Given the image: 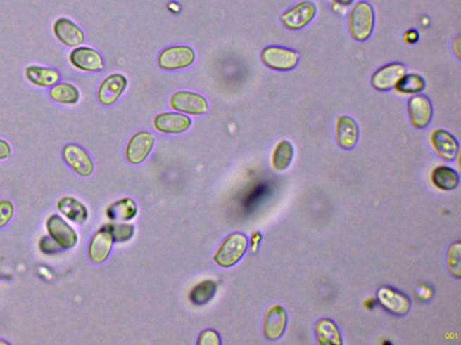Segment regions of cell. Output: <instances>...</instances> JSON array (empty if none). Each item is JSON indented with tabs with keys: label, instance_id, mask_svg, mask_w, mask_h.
<instances>
[{
	"label": "cell",
	"instance_id": "obj_27",
	"mask_svg": "<svg viewBox=\"0 0 461 345\" xmlns=\"http://www.w3.org/2000/svg\"><path fill=\"white\" fill-rule=\"evenodd\" d=\"M51 98L60 104L74 105L80 99L79 90L69 83H61L53 86L50 91Z\"/></svg>",
	"mask_w": 461,
	"mask_h": 345
},
{
	"label": "cell",
	"instance_id": "obj_6",
	"mask_svg": "<svg viewBox=\"0 0 461 345\" xmlns=\"http://www.w3.org/2000/svg\"><path fill=\"white\" fill-rule=\"evenodd\" d=\"M170 105L177 112L190 115H201L208 111V102L204 96L194 92L173 93L170 98Z\"/></svg>",
	"mask_w": 461,
	"mask_h": 345
},
{
	"label": "cell",
	"instance_id": "obj_18",
	"mask_svg": "<svg viewBox=\"0 0 461 345\" xmlns=\"http://www.w3.org/2000/svg\"><path fill=\"white\" fill-rule=\"evenodd\" d=\"M47 230L50 236L64 248L73 247L78 241V237L73 228L56 215H53L48 219Z\"/></svg>",
	"mask_w": 461,
	"mask_h": 345
},
{
	"label": "cell",
	"instance_id": "obj_38",
	"mask_svg": "<svg viewBox=\"0 0 461 345\" xmlns=\"http://www.w3.org/2000/svg\"><path fill=\"white\" fill-rule=\"evenodd\" d=\"M0 344H6V341L0 340Z\"/></svg>",
	"mask_w": 461,
	"mask_h": 345
},
{
	"label": "cell",
	"instance_id": "obj_7",
	"mask_svg": "<svg viewBox=\"0 0 461 345\" xmlns=\"http://www.w3.org/2000/svg\"><path fill=\"white\" fill-rule=\"evenodd\" d=\"M154 136L149 131H139L132 136L125 148V157L131 164L143 162L153 150Z\"/></svg>",
	"mask_w": 461,
	"mask_h": 345
},
{
	"label": "cell",
	"instance_id": "obj_17",
	"mask_svg": "<svg viewBox=\"0 0 461 345\" xmlns=\"http://www.w3.org/2000/svg\"><path fill=\"white\" fill-rule=\"evenodd\" d=\"M430 141L435 152L438 156L446 161H453L456 159L459 151L457 143L453 134L445 130H435L431 132Z\"/></svg>",
	"mask_w": 461,
	"mask_h": 345
},
{
	"label": "cell",
	"instance_id": "obj_33",
	"mask_svg": "<svg viewBox=\"0 0 461 345\" xmlns=\"http://www.w3.org/2000/svg\"><path fill=\"white\" fill-rule=\"evenodd\" d=\"M14 214V207L9 201L0 202V227L5 226Z\"/></svg>",
	"mask_w": 461,
	"mask_h": 345
},
{
	"label": "cell",
	"instance_id": "obj_5",
	"mask_svg": "<svg viewBox=\"0 0 461 345\" xmlns=\"http://www.w3.org/2000/svg\"><path fill=\"white\" fill-rule=\"evenodd\" d=\"M317 6L309 0L299 2L280 17V20L289 30H299L312 21L317 15Z\"/></svg>",
	"mask_w": 461,
	"mask_h": 345
},
{
	"label": "cell",
	"instance_id": "obj_28",
	"mask_svg": "<svg viewBox=\"0 0 461 345\" xmlns=\"http://www.w3.org/2000/svg\"><path fill=\"white\" fill-rule=\"evenodd\" d=\"M217 291V285L212 280H204L190 292V301L196 305H204L211 301Z\"/></svg>",
	"mask_w": 461,
	"mask_h": 345
},
{
	"label": "cell",
	"instance_id": "obj_13",
	"mask_svg": "<svg viewBox=\"0 0 461 345\" xmlns=\"http://www.w3.org/2000/svg\"><path fill=\"white\" fill-rule=\"evenodd\" d=\"M335 138L343 150L354 148L359 140V127L356 121L348 115L339 116L335 124Z\"/></svg>",
	"mask_w": 461,
	"mask_h": 345
},
{
	"label": "cell",
	"instance_id": "obj_4",
	"mask_svg": "<svg viewBox=\"0 0 461 345\" xmlns=\"http://www.w3.org/2000/svg\"><path fill=\"white\" fill-rule=\"evenodd\" d=\"M196 59L195 51L188 46H172L163 50L158 57V65L165 70L185 69L192 65Z\"/></svg>",
	"mask_w": 461,
	"mask_h": 345
},
{
	"label": "cell",
	"instance_id": "obj_9",
	"mask_svg": "<svg viewBox=\"0 0 461 345\" xmlns=\"http://www.w3.org/2000/svg\"><path fill=\"white\" fill-rule=\"evenodd\" d=\"M409 119L412 126L422 129L427 126L433 117V106L427 96L418 95L408 100Z\"/></svg>",
	"mask_w": 461,
	"mask_h": 345
},
{
	"label": "cell",
	"instance_id": "obj_8",
	"mask_svg": "<svg viewBox=\"0 0 461 345\" xmlns=\"http://www.w3.org/2000/svg\"><path fill=\"white\" fill-rule=\"evenodd\" d=\"M377 298L380 305L393 315H404L410 309L411 302L408 297L390 287H381L377 292Z\"/></svg>",
	"mask_w": 461,
	"mask_h": 345
},
{
	"label": "cell",
	"instance_id": "obj_3",
	"mask_svg": "<svg viewBox=\"0 0 461 345\" xmlns=\"http://www.w3.org/2000/svg\"><path fill=\"white\" fill-rule=\"evenodd\" d=\"M260 58L264 65L270 69L278 72H288L294 69L298 64L299 54L286 48L270 46L263 51Z\"/></svg>",
	"mask_w": 461,
	"mask_h": 345
},
{
	"label": "cell",
	"instance_id": "obj_36",
	"mask_svg": "<svg viewBox=\"0 0 461 345\" xmlns=\"http://www.w3.org/2000/svg\"><path fill=\"white\" fill-rule=\"evenodd\" d=\"M11 156V148L6 141L0 140V160L8 159Z\"/></svg>",
	"mask_w": 461,
	"mask_h": 345
},
{
	"label": "cell",
	"instance_id": "obj_30",
	"mask_svg": "<svg viewBox=\"0 0 461 345\" xmlns=\"http://www.w3.org/2000/svg\"><path fill=\"white\" fill-rule=\"evenodd\" d=\"M461 246L460 242L453 243L449 248L447 254L448 268L453 276L460 278L461 276Z\"/></svg>",
	"mask_w": 461,
	"mask_h": 345
},
{
	"label": "cell",
	"instance_id": "obj_16",
	"mask_svg": "<svg viewBox=\"0 0 461 345\" xmlns=\"http://www.w3.org/2000/svg\"><path fill=\"white\" fill-rule=\"evenodd\" d=\"M63 157L72 169L82 176L91 175L94 164L86 151L75 144L67 145L63 150Z\"/></svg>",
	"mask_w": 461,
	"mask_h": 345
},
{
	"label": "cell",
	"instance_id": "obj_32",
	"mask_svg": "<svg viewBox=\"0 0 461 345\" xmlns=\"http://www.w3.org/2000/svg\"><path fill=\"white\" fill-rule=\"evenodd\" d=\"M220 344V337L215 330L206 329L199 335L198 344L199 345H218Z\"/></svg>",
	"mask_w": 461,
	"mask_h": 345
},
{
	"label": "cell",
	"instance_id": "obj_34",
	"mask_svg": "<svg viewBox=\"0 0 461 345\" xmlns=\"http://www.w3.org/2000/svg\"><path fill=\"white\" fill-rule=\"evenodd\" d=\"M417 293L419 298L424 299V301L430 299L434 294V292L431 291V287H428L427 285L419 286L417 289Z\"/></svg>",
	"mask_w": 461,
	"mask_h": 345
},
{
	"label": "cell",
	"instance_id": "obj_29",
	"mask_svg": "<svg viewBox=\"0 0 461 345\" xmlns=\"http://www.w3.org/2000/svg\"><path fill=\"white\" fill-rule=\"evenodd\" d=\"M137 212V206L130 199L122 200L115 203L112 209L113 218L122 219V221L133 219Z\"/></svg>",
	"mask_w": 461,
	"mask_h": 345
},
{
	"label": "cell",
	"instance_id": "obj_24",
	"mask_svg": "<svg viewBox=\"0 0 461 345\" xmlns=\"http://www.w3.org/2000/svg\"><path fill=\"white\" fill-rule=\"evenodd\" d=\"M58 209L63 215L76 223H83L88 219V211L78 200L64 197L58 202Z\"/></svg>",
	"mask_w": 461,
	"mask_h": 345
},
{
	"label": "cell",
	"instance_id": "obj_19",
	"mask_svg": "<svg viewBox=\"0 0 461 345\" xmlns=\"http://www.w3.org/2000/svg\"><path fill=\"white\" fill-rule=\"evenodd\" d=\"M53 32L58 40L66 46L78 47L85 40L82 29L67 18L58 19L54 24Z\"/></svg>",
	"mask_w": 461,
	"mask_h": 345
},
{
	"label": "cell",
	"instance_id": "obj_21",
	"mask_svg": "<svg viewBox=\"0 0 461 345\" xmlns=\"http://www.w3.org/2000/svg\"><path fill=\"white\" fill-rule=\"evenodd\" d=\"M315 333L318 344L322 345H341L343 344L339 329L330 319L322 318L318 320L315 324Z\"/></svg>",
	"mask_w": 461,
	"mask_h": 345
},
{
	"label": "cell",
	"instance_id": "obj_2",
	"mask_svg": "<svg viewBox=\"0 0 461 345\" xmlns=\"http://www.w3.org/2000/svg\"><path fill=\"white\" fill-rule=\"evenodd\" d=\"M247 248V238L241 233H233L225 238L214 256L219 266L232 267L244 256Z\"/></svg>",
	"mask_w": 461,
	"mask_h": 345
},
{
	"label": "cell",
	"instance_id": "obj_31",
	"mask_svg": "<svg viewBox=\"0 0 461 345\" xmlns=\"http://www.w3.org/2000/svg\"><path fill=\"white\" fill-rule=\"evenodd\" d=\"M113 237L117 241L130 240L134 235V228L132 225L115 224L110 226Z\"/></svg>",
	"mask_w": 461,
	"mask_h": 345
},
{
	"label": "cell",
	"instance_id": "obj_25",
	"mask_svg": "<svg viewBox=\"0 0 461 345\" xmlns=\"http://www.w3.org/2000/svg\"><path fill=\"white\" fill-rule=\"evenodd\" d=\"M294 157V148L290 141H280L274 150L272 166L277 171H283L290 166Z\"/></svg>",
	"mask_w": 461,
	"mask_h": 345
},
{
	"label": "cell",
	"instance_id": "obj_26",
	"mask_svg": "<svg viewBox=\"0 0 461 345\" xmlns=\"http://www.w3.org/2000/svg\"><path fill=\"white\" fill-rule=\"evenodd\" d=\"M427 82L418 74H405L394 86L396 91L404 95H415L424 91Z\"/></svg>",
	"mask_w": 461,
	"mask_h": 345
},
{
	"label": "cell",
	"instance_id": "obj_37",
	"mask_svg": "<svg viewBox=\"0 0 461 345\" xmlns=\"http://www.w3.org/2000/svg\"><path fill=\"white\" fill-rule=\"evenodd\" d=\"M333 1L336 3L338 5L349 6L353 4L354 0H333Z\"/></svg>",
	"mask_w": 461,
	"mask_h": 345
},
{
	"label": "cell",
	"instance_id": "obj_35",
	"mask_svg": "<svg viewBox=\"0 0 461 345\" xmlns=\"http://www.w3.org/2000/svg\"><path fill=\"white\" fill-rule=\"evenodd\" d=\"M403 39H404L406 44H414L419 40V33L415 29H410V30L405 32Z\"/></svg>",
	"mask_w": 461,
	"mask_h": 345
},
{
	"label": "cell",
	"instance_id": "obj_10",
	"mask_svg": "<svg viewBox=\"0 0 461 345\" xmlns=\"http://www.w3.org/2000/svg\"><path fill=\"white\" fill-rule=\"evenodd\" d=\"M127 86V79L119 73L112 74L106 77L99 86V101L104 105H110L117 102Z\"/></svg>",
	"mask_w": 461,
	"mask_h": 345
},
{
	"label": "cell",
	"instance_id": "obj_22",
	"mask_svg": "<svg viewBox=\"0 0 461 345\" xmlns=\"http://www.w3.org/2000/svg\"><path fill=\"white\" fill-rule=\"evenodd\" d=\"M431 182L438 189L450 191L459 185L460 176L451 167L440 166L437 167L431 173Z\"/></svg>",
	"mask_w": 461,
	"mask_h": 345
},
{
	"label": "cell",
	"instance_id": "obj_20",
	"mask_svg": "<svg viewBox=\"0 0 461 345\" xmlns=\"http://www.w3.org/2000/svg\"><path fill=\"white\" fill-rule=\"evenodd\" d=\"M113 235L109 230H101L94 235L90 241L89 256L92 262L101 263L105 262L111 252Z\"/></svg>",
	"mask_w": 461,
	"mask_h": 345
},
{
	"label": "cell",
	"instance_id": "obj_1",
	"mask_svg": "<svg viewBox=\"0 0 461 345\" xmlns=\"http://www.w3.org/2000/svg\"><path fill=\"white\" fill-rule=\"evenodd\" d=\"M375 14L372 5L365 1L357 3L348 18V28L351 38L364 41L372 34Z\"/></svg>",
	"mask_w": 461,
	"mask_h": 345
},
{
	"label": "cell",
	"instance_id": "obj_14",
	"mask_svg": "<svg viewBox=\"0 0 461 345\" xmlns=\"http://www.w3.org/2000/svg\"><path fill=\"white\" fill-rule=\"evenodd\" d=\"M286 313L282 306L275 305L269 308L263 322V333L267 339L275 341L282 337L286 327Z\"/></svg>",
	"mask_w": 461,
	"mask_h": 345
},
{
	"label": "cell",
	"instance_id": "obj_12",
	"mask_svg": "<svg viewBox=\"0 0 461 345\" xmlns=\"http://www.w3.org/2000/svg\"><path fill=\"white\" fill-rule=\"evenodd\" d=\"M192 121L189 116L178 112H163L156 116L154 128L163 134H178L188 131Z\"/></svg>",
	"mask_w": 461,
	"mask_h": 345
},
{
	"label": "cell",
	"instance_id": "obj_23",
	"mask_svg": "<svg viewBox=\"0 0 461 345\" xmlns=\"http://www.w3.org/2000/svg\"><path fill=\"white\" fill-rule=\"evenodd\" d=\"M25 74L29 82L42 88H49L56 85L60 77L56 70L38 66L28 67Z\"/></svg>",
	"mask_w": 461,
	"mask_h": 345
},
{
	"label": "cell",
	"instance_id": "obj_15",
	"mask_svg": "<svg viewBox=\"0 0 461 345\" xmlns=\"http://www.w3.org/2000/svg\"><path fill=\"white\" fill-rule=\"evenodd\" d=\"M70 60L74 67L82 72H95L103 69L101 54L91 48H76L70 53Z\"/></svg>",
	"mask_w": 461,
	"mask_h": 345
},
{
	"label": "cell",
	"instance_id": "obj_11",
	"mask_svg": "<svg viewBox=\"0 0 461 345\" xmlns=\"http://www.w3.org/2000/svg\"><path fill=\"white\" fill-rule=\"evenodd\" d=\"M405 74V67L400 63H390L380 67L372 77V86L379 91H388L394 88Z\"/></svg>",
	"mask_w": 461,
	"mask_h": 345
}]
</instances>
